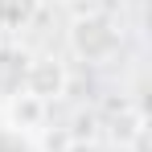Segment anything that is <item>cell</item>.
<instances>
[{
	"mask_svg": "<svg viewBox=\"0 0 152 152\" xmlns=\"http://www.w3.org/2000/svg\"><path fill=\"white\" fill-rule=\"evenodd\" d=\"M25 66H29V58H25V53L17 58V53L0 50V91H4V99L21 91V78H25Z\"/></svg>",
	"mask_w": 152,
	"mask_h": 152,
	"instance_id": "5b68a950",
	"label": "cell"
},
{
	"mask_svg": "<svg viewBox=\"0 0 152 152\" xmlns=\"http://www.w3.org/2000/svg\"><path fill=\"white\" fill-rule=\"evenodd\" d=\"M62 152H103L99 144H91V140H74V144H66Z\"/></svg>",
	"mask_w": 152,
	"mask_h": 152,
	"instance_id": "8992f818",
	"label": "cell"
},
{
	"mask_svg": "<svg viewBox=\"0 0 152 152\" xmlns=\"http://www.w3.org/2000/svg\"><path fill=\"white\" fill-rule=\"evenodd\" d=\"M4 115H8V124L21 127V132H41L45 127V115H50V103L33 99L29 91H17V95L4 99Z\"/></svg>",
	"mask_w": 152,
	"mask_h": 152,
	"instance_id": "3957f363",
	"label": "cell"
},
{
	"mask_svg": "<svg viewBox=\"0 0 152 152\" xmlns=\"http://www.w3.org/2000/svg\"><path fill=\"white\" fill-rule=\"evenodd\" d=\"M70 50L78 58H86V62H107V58H115L119 50V29L111 17H78L74 25H70Z\"/></svg>",
	"mask_w": 152,
	"mask_h": 152,
	"instance_id": "6da1fadb",
	"label": "cell"
},
{
	"mask_svg": "<svg viewBox=\"0 0 152 152\" xmlns=\"http://www.w3.org/2000/svg\"><path fill=\"white\" fill-rule=\"evenodd\" d=\"M41 12V0H0V29H29Z\"/></svg>",
	"mask_w": 152,
	"mask_h": 152,
	"instance_id": "277c9868",
	"label": "cell"
},
{
	"mask_svg": "<svg viewBox=\"0 0 152 152\" xmlns=\"http://www.w3.org/2000/svg\"><path fill=\"white\" fill-rule=\"evenodd\" d=\"M70 86V74L58 58H29L25 66V78H21V91H29L33 99L50 103V99H62Z\"/></svg>",
	"mask_w": 152,
	"mask_h": 152,
	"instance_id": "7a4b0ae2",
	"label": "cell"
}]
</instances>
